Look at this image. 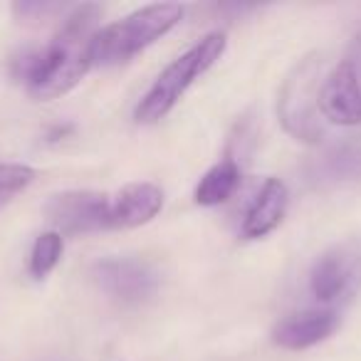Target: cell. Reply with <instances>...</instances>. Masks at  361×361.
Masks as SVG:
<instances>
[{"label": "cell", "instance_id": "6da1fadb", "mask_svg": "<svg viewBox=\"0 0 361 361\" xmlns=\"http://www.w3.org/2000/svg\"><path fill=\"white\" fill-rule=\"evenodd\" d=\"M99 20L102 8L94 3L72 8L47 45L25 47L11 57V75L42 102L72 92L92 70V42Z\"/></svg>", "mask_w": 361, "mask_h": 361}, {"label": "cell", "instance_id": "7a4b0ae2", "mask_svg": "<svg viewBox=\"0 0 361 361\" xmlns=\"http://www.w3.org/2000/svg\"><path fill=\"white\" fill-rule=\"evenodd\" d=\"M183 18L176 3H154L99 27L92 42V67H116L169 35Z\"/></svg>", "mask_w": 361, "mask_h": 361}, {"label": "cell", "instance_id": "3957f363", "mask_svg": "<svg viewBox=\"0 0 361 361\" xmlns=\"http://www.w3.org/2000/svg\"><path fill=\"white\" fill-rule=\"evenodd\" d=\"M228 47L226 32L216 30L208 32L206 37L196 42L191 50H186L183 55H178L159 77L154 80V85L146 90V94L139 99L134 109V119L139 124H156L161 121L180 99L191 90V85L196 80H201L213 65L223 57Z\"/></svg>", "mask_w": 361, "mask_h": 361}, {"label": "cell", "instance_id": "277c9868", "mask_svg": "<svg viewBox=\"0 0 361 361\" xmlns=\"http://www.w3.org/2000/svg\"><path fill=\"white\" fill-rule=\"evenodd\" d=\"M322 57L307 55L285 77L277 99V114L290 136L305 144H319L324 136V116L319 111Z\"/></svg>", "mask_w": 361, "mask_h": 361}, {"label": "cell", "instance_id": "5b68a950", "mask_svg": "<svg viewBox=\"0 0 361 361\" xmlns=\"http://www.w3.org/2000/svg\"><path fill=\"white\" fill-rule=\"evenodd\" d=\"M361 287V238L336 243L314 260L310 270V292L317 302L331 307L346 302Z\"/></svg>", "mask_w": 361, "mask_h": 361}, {"label": "cell", "instance_id": "8992f818", "mask_svg": "<svg viewBox=\"0 0 361 361\" xmlns=\"http://www.w3.org/2000/svg\"><path fill=\"white\" fill-rule=\"evenodd\" d=\"M109 198V193L99 191H62L47 198L45 216L60 235L111 231Z\"/></svg>", "mask_w": 361, "mask_h": 361}, {"label": "cell", "instance_id": "52a82bcc", "mask_svg": "<svg viewBox=\"0 0 361 361\" xmlns=\"http://www.w3.org/2000/svg\"><path fill=\"white\" fill-rule=\"evenodd\" d=\"M97 287L121 305H144L159 290V275L136 257H104L92 265Z\"/></svg>", "mask_w": 361, "mask_h": 361}, {"label": "cell", "instance_id": "ba28073f", "mask_svg": "<svg viewBox=\"0 0 361 361\" xmlns=\"http://www.w3.org/2000/svg\"><path fill=\"white\" fill-rule=\"evenodd\" d=\"M305 178L322 191L361 188V136H344L312 156L305 164Z\"/></svg>", "mask_w": 361, "mask_h": 361}, {"label": "cell", "instance_id": "9c48e42d", "mask_svg": "<svg viewBox=\"0 0 361 361\" xmlns=\"http://www.w3.org/2000/svg\"><path fill=\"white\" fill-rule=\"evenodd\" d=\"M319 111L329 124H361V65L356 57L341 60L322 80Z\"/></svg>", "mask_w": 361, "mask_h": 361}, {"label": "cell", "instance_id": "30bf717a", "mask_svg": "<svg viewBox=\"0 0 361 361\" xmlns=\"http://www.w3.org/2000/svg\"><path fill=\"white\" fill-rule=\"evenodd\" d=\"M339 326V312L334 307H312L285 314L272 326V341L280 349L302 351L324 341Z\"/></svg>", "mask_w": 361, "mask_h": 361}, {"label": "cell", "instance_id": "8fae6325", "mask_svg": "<svg viewBox=\"0 0 361 361\" xmlns=\"http://www.w3.org/2000/svg\"><path fill=\"white\" fill-rule=\"evenodd\" d=\"M164 206V191L149 180L126 183L121 191L109 198V226L111 231H129V228L146 226L159 216Z\"/></svg>", "mask_w": 361, "mask_h": 361}, {"label": "cell", "instance_id": "7c38bea8", "mask_svg": "<svg viewBox=\"0 0 361 361\" xmlns=\"http://www.w3.org/2000/svg\"><path fill=\"white\" fill-rule=\"evenodd\" d=\"M287 206H290V191L280 178H267L255 193L243 216L240 235L245 240H260L270 235L282 221H285Z\"/></svg>", "mask_w": 361, "mask_h": 361}, {"label": "cell", "instance_id": "4fadbf2b", "mask_svg": "<svg viewBox=\"0 0 361 361\" xmlns=\"http://www.w3.org/2000/svg\"><path fill=\"white\" fill-rule=\"evenodd\" d=\"M240 180H243V166L240 161H235L233 156L226 154V159H221L216 166L203 173V178L198 180L196 186V203L198 206H221V203L231 201L235 196V191L240 188Z\"/></svg>", "mask_w": 361, "mask_h": 361}, {"label": "cell", "instance_id": "5bb4252c", "mask_svg": "<svg viewBox=\"0 0 361 361\" xmlns=\"http://www.w3.org/2000/svg\"><path fill=\"white\" fill-rule=\"evenodd\" d=\"M62 250H65V238L57 231H47L40 233L32 243L30 250V260H27V270H30L32 280H45L52 270L57 267L62 257Z\"/></svg>", "mask_w": 361, "mask_h": 361}, {"label": "cell", "instance_id": "9a60e30c", "mask_svg": "<svg viewBox=\"0 0 361 361\" xmlns=\"http://www.w3.org/2000/svg\"><path fill=\"white\" fill-rule=\"evenodd\" d=\"M37 171L27 164H0V208L35 183Z\"/></svg>", "mask_w": 361, "mask_h": 361}, {"label": "cell", "instance_id": "2e32d148", "mask_svg": "<svg viewBox=\"0 0 361 361\" xmlns=\"http://www.w3.org/2000/svg\"><path fill=\"white\" fill-rule=\"evenodd\" d=\"M65 11V8L60 6V3H16L13 6V13H16L18 20H47L50 16H55V13Z\"/></svg>", "mask_w": 361, "mask_h": 361}, {"label": "cell", "instance_id": "e0dca14e", "mask_svg": "<svg viewBox=\"0 0 361 361\" xmlns=\"http://www.w3.org/2000/svg\"><path fill=\"white\" fill-rule=\"evenodd\" d=\"M356 60H359V65H361V37H359V40H356Z\"/></svg>", "mask_w": 361, "mask_h": 361}]
</instances>
